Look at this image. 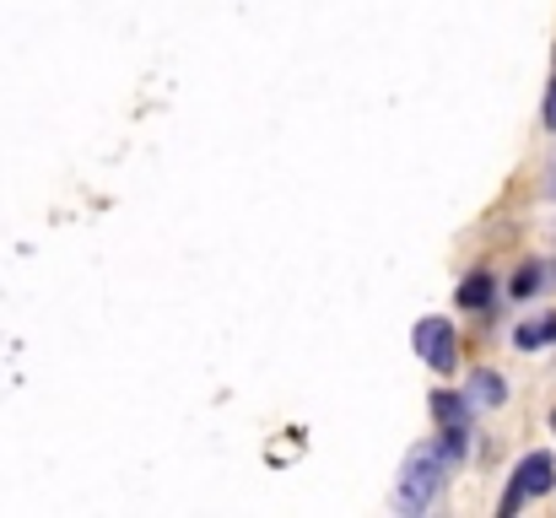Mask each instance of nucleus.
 Segmentation results:
<instances>
[{
    "label": "nucleus",
    "mask_w": 556,
    "mask_h": 518,
    "mask_svg": "<svg viewBox=\"0 0 556 518\" xmlns=\"http://www.w3.org/2000/svg\"><path fill=\"white\" fill-rule=\"evenodd\" d=\"M443 465H448L443 448L416 443V448L405 454V465H400V481H394V514H405V518L427 514L432 497H438V487H443Z\"/></svg>",
    "instance_id": "f257e3e1"
},
{
    "label": "nucleus",
    "mask_w": 556,
    "mask_h": 518,
    "mask_svg": "<svg viewBox=\"0 0 556 518\" xmlns=\"http://www.w3.org/2000/svg\"><path fill=\"white\" fill-rule=\"evenodd\" d=\"M556 487V459L546 448H535V454H525L519 465H514V481H508V492H503V503H497V514H519L525 508V497H546Z\"/></svg>",
    "instance_id": "f03ea898"
},
{
    "label": "nucleus",
    "mask_w": 556,
    "mask_h": 518,
    "mask_svg": "<svg viewBox=\"0 0 556 518\" xmlns=\"http://www.w3.org/2000/svg\"><path fill=\"white\" fill-rule=\"evenodd\" d=\"M410 341H416V356H421L427 367H438V372H454V362H459V336H454V325H448L443 314H427V319H416Z\"/></svg>",
    "instance_id": "7ed1b4c3"
},
{
    "label": "nucleus",
    "mask_w": 556,
    "mask_h": 518,
    "mask_svg": "<svg viewBox=\"0 0 556 518\" xmlns=\"http://www.w3.org/2000/svg\"><path fill=\"white\" fill-rule=\"evenodd\" d=\"M432 416L443 421V454L448 459H459L465 448H470V400H459V394H432Z\"/></svg>",
    "instance_id": "20e7f679"
},
{
    "label": "nucleus",
    "mask_w": 556,
    "mask_h": 518,
    "mask_svg": "<svg viewBox=\"0 0 556 518\" xmlns=\"http://www.w3.org/2000/svg\"><path fill=\"white\" fill-rule=\"evenodd\" d=\"M492 298H497V281H492V270H486V265H481V270H470V276L459 281V292H454V303H459V308H476V314H481V308H492Z\"/></svg>",
    "instance_id": "39448f33"
},
{
    "label": "nucleus",
    "mask_w": 556,
    "mask_h": 518,
    "mask_svg": "<svg viewBox=\"0 0 556 518\" xmlns=\"http://www.w3.org/2000/svg\"><path fill=\"white\" fill-rule=\"evenodd\" d=\"M508 400V383H503V372H492V367H476L470 372V405H503Z\"/></svg>",
    "instance_id": "423d86ee"
},
{
    "label": "nucleus",
    "mask_w": 556,
    "mask_h": 518,
    "mask_svg": "<svg viewBox=\"0 0 556 518\" xmlns=\"http://www.w3.org/2000/svg\"><path fill=\"white\" fill-rule=\"evenodd\" d=\"M552 341H556V314L552 319H530V325L514 330V345H519V351H541V345H552Z\"/></svg>",
    "instance_id": "0eeeda50"
},
{
    "label": "nucleus",
    "mask_w": 556,
    "mask_h": 518,
    "mask_svg": "<svg viewBox=\"0 0 556 518\" xmlns=\"http://www.w3.org/2000/svg\"><path fill=\"white\" fill-rule=\"evenodd\" d=\"M535 287H541V265H525V270L514 276V298H530Z\"/></svg>",
    "instance_id": "6e6552de"
},
{
    "label": "nucleus",
    "mask_w": 556,
    "mask_h": 518,
    "mask_svg": "<svg viewBox=\"0 0 556 518\" xmlns=\"http://www.w3.org/2000/svg\"><path fill=\"white\" fill-rule=\"evenodd\" d=\"M541 119H546V130H556V76H552V87H546V109H541Z\"/></svg>",
    "instance_id": "1a4fd4ad"
}]
</instances>
